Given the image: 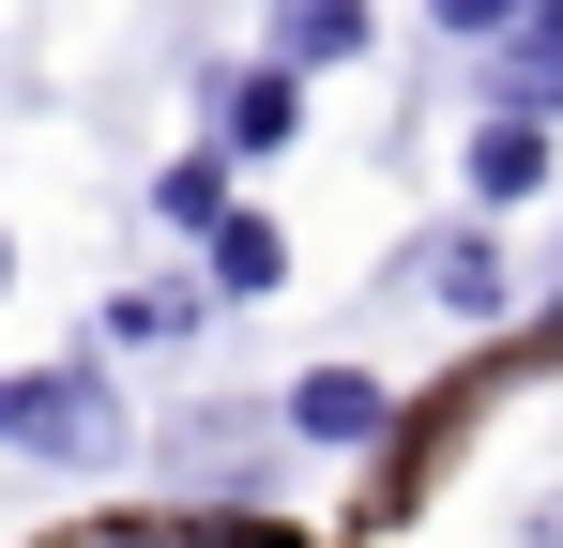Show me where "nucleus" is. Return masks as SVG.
I'll return each instance as SVG.
<instances>
[{"label":"nucleus","instance_id":"nucleus-3","mask_svg":"<svg viewBox=\"0 0 563 548\" xmlns=\"http://www.w3.org/2000/svg\"><path fill=\"white\" fill-rule=\"evenodd\" d=\"M380 427H396V381H380V365H305V381H289V442L366 457Z\"/></svg>","mask_w":563,"mask_h":548},{"label":"nucleus","instance_id":"nucleus-2","mask_svg":"<svg viewBox=\"0 0 563 548\" xmlns=\"http://www.w3.org/2000/svg\"><path fill=\"white\" fill-rule=\"evenodd\" d=\"M411 289H427V305H442V320H503V305H518V260H503V213H457V229H427V244H411Z\"/></svg>","mask_w":563,"mask_h":548},{"label":"nucleus","instance_id":"nucleus-6","mask_svg":"<svg viewBox=\"0 0 563 548\" xmlns=\"http://www.w3.org/2000/svg\"><path fill=\"white\" fill-rule=\"evenodd\" d=\"M487 107H518V122H549V107H563V0H533V15L487 46Z\"/></svg>","mask_w":563,"mask_h":548},{"label":"nucleus","instance_id":"nucleus-4","mask_svg":"<svg viewBox=\"0 0 563 548\" xmlns=\"http://www.w3.org/2000/svg\"><path fill=\"white\" fill-rule=\"evenodd\" d=\"M457 183H472V213H518V198H549V122H518V107H472Z\"/></svg>","mask_w":563,"mask_h":548},{"label":"nucleus","instance_id":"nucleus-5","mask_svg":"<svg viewBox=\"0 0 563 548\" xmlns=\"http://www.w3.org/2000/svg\"><path fill=\"white\" fill-rule=\"evenodd\" d=\"M305 138V77L289 62H229L213 77V153H289Z\"/></svg>","mask_w":563,"mask_h":548},{"label":"nucleus","instance_id":"nucleus-11","mask_svg":"<svg viewBox=\"0 0 563 548\" xmlns=\"http://www.w3.org/2000/svg\"><path fill=\"white\" fill-rule=\"evenodd\" d=\"M518 15H533V0H427V31H442V46H503Z\"/></svg>","mask_w":563,"mask_h":548},{"label":"nucleus","instance_id":"nucleus-1","mask_svg":"<svg viewBox=\"0 0 563 548\" xmlns=\"http://www.w3.org/2000/svg\"><path fill=\"white\" fill-rule=\"evenodd\" d=\"M0 442L46 457V472H107L137 427H122V381H107V365H15V381H0Z\"/></svg>","mask_w":563,"mask_h":548},{"label":"nucleus","instance_id":"nucleus-10","mask_svg":"<svg viewBox=\"0 0 563 548\" xmlns=\"http://www.w3.org/2000/svg\"><path fill=\"white\" fill-rule=\"evenodd\" d=\"M168 336H184V289H122L107 305V351H168Z\"/></svg>","mask_w":563,"mask_h":548},{"label":"nucleus","instance_id":"nucleus-7","mask_svg":"<svg viewBox=\"0 0 563 548\" xmlns=\"http://www.w3.org/2000/svg\"><path fill=\"white\" fill-rule=\"evenodd\" d=\"M198 244H213V260H198V274H213V305H260V289H289V229H275V213H244V198H229Z\"/></svg>","mask_w":563,"mask_h":548},{"label":"nucleus","instance_id":"nucleus-8","mask_svg":"<svg viewBox=\"0 0 563 548\" xmlns=\"http://www.w3.org/2000/svg\"><path fill=\"white\" fill-rule=\"evenodd\" d=\"M380 0H275V62L289 77H320V62H366Z\"/></svg>","mask_w":563,"mask_h":548},{"label":"nucleus","instance_id":"nucleus-12","mask_svg":"<svg viewBox=\"0 0 563 548\" xmlns=\"http://www.w3.org/2000/svg\"><path fill=\"white\" fill-rule=\"evenodd\" d=\"M0 289H15V229H0Z\"/></svg>","mask_w":563,"mask_h":548},{"label":"nucleus","instance_id":"nucleus-9","mask_svg":"<svg viewBox=\"0 0 563 548\" xmlns=\"http://www.w3.org/2000/svg\"><path fill=\"white\" fill-rule=\"evenodd\" d=\"M153 213H168V229H213V213H229V153H213V138L168 153V168H153Z\"/></svg>","mask_w":563,"mask_h":548}]
</instances>
